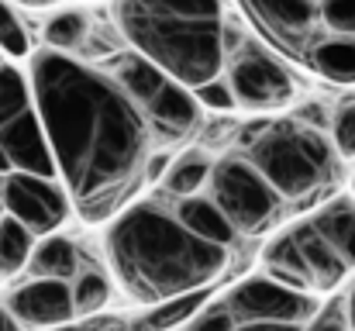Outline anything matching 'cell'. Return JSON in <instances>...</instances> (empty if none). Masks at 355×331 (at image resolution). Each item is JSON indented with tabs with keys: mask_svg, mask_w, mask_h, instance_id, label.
I'll list each match as a JSON object with an SVG mask.
<instances>
[{
	"mask_svg": "<svg viewBox=\"0 0 355 331\" xmlns=\"http://www.w3.org/2000/svg\"><path fill=\"white\" fill-rule=\"evenodd\" d=\"M31 97L76 211L114 218L148 166L152 128L141 110L114 76L55 49L31 59Z\"/></svg>",
	"mask_w": 355,
	"mask_h": 331,
	"instance_id": "6da1fadb",
	"label": "cell"
},
{
	"mask_svg": "<svg viewBox=\"0 0 355 331\" xmlns=\"http://www.w3.org/2000/svg\"><path fill=\"white\" fill-rule=\"evenodd\" d=\"M107 255L121 287L141 304L211 287L228 266V245L193 235L152 204H138L114 221Z\"/></svg>",
	"mask_w": 355,
	"mask_h": 331,
	"instance_id": "7a4b0ae2",
	"label": "cell"
},
{
	"mask_svg": "<svg viewBox=\"0 0 355 331\" xmlns=\"http://www.w3.org/2000/svg\"><path fill=\"white\" fill-rule=\"evenodd\" d=\"M128 45L183 87H200L225 69L221 0H118Z\"/></svg>",
	"mask_w": 355,
	"mask_h": 331,
	"instance_id": "3957f363",
	"label": "cell"
},
{
	"mask_svg": "<svg viewBox=\"0 0 355 331\" xmlns=\"http://www.w3.org/2000/svg\"><path fill=\"white\" fill-rule=\"evenodd\" d=\"M252 24L297 66L355 83V0H241Z\"/></svg>",
	"mask_w": 355,
	"mask_h": 331,
	"instance_id": "277c9868",
	"label": "cell"
},
{
	"mask_svg": "<svg viewBox=\"0 0 355 331\" xmlns=\"http://www.w3.org/2000/svg\"><path fill=\"white\" fill-rule=\"evenodd\" d=\"M248 162L272 183L283 201H304L335 180V152L328 138L304 121L262 128L248 148Z\"/></svg>",
	"mask_w": 355,
	"mask_h": 331,
	"instance_id": "5b68a950",
	"label": "cell"
},
{
	"mask_svg": "<svg viewBox=\"0 0 355 331\" xmlns=\"http://www.w3.org/2000/svg\"><path fill=\"white\" fill-rule=\"evenodd\" d=\"M111 76L124 87V94L135 101V108L141 110L148 128L155 135H162L166 142H180V138H187L197 128L200 104L190 94V87H183L180 80L162 73L145 56H138V52L118 56L114 66H111Z\"/></svg>",
	"mask_w": 355,
	"mask_h": 331,
	"instance_id": "8992f818",
	"label": "cell"
},
{
	"mask_svg": "<svg viewBox=\"0 0 355 331\" xmlns=\"http://www.w3.org/2000/svg\"><path fill=\"white\" fill-rule=\"evenodd\" d=\"M207 187L211 201L225 211L238 235H259L279 218L283 197L248 159H225L211 166Z\"/></svg>",
	"mask_w": 355,
	"mask_h": 331,
	"instance_id": "52a82bcc",
	"label": "cell"
},
{
	"mask_svg": "<svg viewBox=\"0 0 355 331\" xmlns=\"http://www.w3.org/2000/svg\"><path fill=\"white\" fill-rule=\"evenodd\" d=\"M232 328H252V325H307L318 311V300L311 290H297L290 283L266 276L245 280L232 287L221 300H214Z\"/></svg>",
	"mask_w": 355,
	"mask_h": 331,
	"instance_id": "ba28073f",
	"label": "cell"
},
{
	"mask_svg": "<svg viewBox=\"0 0 355 331\" xmlns=\"http://www.w3.org/2000/svg\"><path fill=\"white\" fill-rule=\"evenodd\" d=\"M225 56H232L228 83H232V94L241 108L276 110L293 101V76L262 42L241 38Z\"/></svg>",
	"mask_w": 355,
	"mask_h": 331,
	"instance_id": "9c48e42d",
	"label": "cell"
},
{
	"mask_svg": "<svg viewBox=\"0 0 355 331\" xmlns=\"http://www.w3.org/2000/svg\"><path fill=\"white\" fill-rule=\"evenodd\" d=\"M0 204L10 218H17L31 235H52L66 214H69V201L66 190L52 183V176H38V173H21L10 169L3 187H0Z\"/></svg>",
	"mask_w": 355,
	"mask_h": 331,
	"instance_id": "30bf717a",
	"label": "cell"
},
{
	"mask_svg": "<svg viewBox=\"0 0 355 331\" xmlns=\"http://www.w3.org/2000/svg\"><path fill=\"white\" fill-rule=\"evenodd\" d=\"M7 311L14 314L17 325H31V328L66 325V321L76 318L73 287H69V280L38 276V280L17 287V290L7 297Z\"/></svg>",
	"mask_w": 355,
	"mask_h": 331,
	"instance_id": "8fae6325",
	"label": "cell"
},
{
	"mask_svg": "<svg viewBox=\"0 0 355 331\" xmlns=\"http://www.w3.org/2000/svg\"><path fill=\"white\" fill-rule=\"evenodd\" d=\"M0 145H3V152H7L14 169L38 173V176H55V159H52L45 128H42L38 114L31 108L0 128Z\"/></svg>",
	"mask_w": 355,
	"mask_h": 331,
	"instance_id": "7c38bea8",
	"label": "cell"
},
{
	"mask_svg": "<svg viewBox=\"0 0 355 331\" xmlns=\"http://www.w3.org/2000/svg\"><path fill=\"white\" fill-rule=\"evenodd\" d=\"M290 238H293V245L300 248V255L307 262V273H311L314 290H335L349 276L352 266L324 241V235L314 228V221H304V224L290 228Z\"/></svg>",
	"mask_w": 355,
	"mask_h": 331,
	"instance_id": "4fadbf2b",
	"label": "cell"
},
{
	"mask_svg": "<svg viewBox=\"0 0 355 331\" xmlns=\"http://www.w3.org/2000/svg\"><path fill=\"white\" fill-rule=\"evenodd\" d=\"M176 218L183 221L193 235H200V238H207V241H218V245H232L235 241V228H232V221L225 218V211L211 201V197H183L180 201V211H176Z\"/></svg>",
	"mask_w": 355,
	"mask_h": 331,
	"instance_id": "5bb4252c",
	"label": "cell"
},
{
	"mask_svg": "<svg viewBox=\"0 0 355 331\" xmlns=\"http://www.w3.org/2000/svg\"><path fill=\"white\" fill-rule=\"evenodd\" d=\"M80 266V252L69 238L59 235H42V241L28 255V269L35 276H55V280H73Z\"/></svg>",
	"mask_w": 355,
	"mask_h": 331,
	"instance_id": "9a60e30c",
	"label": "cell"
},
{
	"mask_svg": "<svg viewBox=\"0 0 355 331\" xmlns=\"http://www.w3.org/2000/svg\"><path fill=\"white\" fill-rule=\"evenodd\" d=\"M266 273L279 283H290L297 290H311L314 294V283H311V273H307V262L300 255V248L293 245L290 231L279 235L269 248H266Z\"/></svg>",
	"mask_w": 355,
	"mask_h": 331,
	"instance_id": "2e32d148",
	"label": "cell"
},
{
	"mask_svg": "<svg viewBox=\"0 0 355 331\" xmlns=\"http://www.w3.org/2000/svg\"><path fill=\"white\" fill-rule=\"evenodd\" d=\"M314 228L324 235V241L349 266H355V207L352 204H331V207H324L314 218Z\"/></svg>",
	"mask_w": 355,
	"mask_h": 331,
	"instance_id": "e0dca14e",
	"label": "cell"
},
{
	"mask_svg": "<svg viewBox=\"0 0 355 331\" xmlns=\"http://www.w3.org/2000/svg\"><path fill=\"white\" fill-rule=\"evenodd\" d=\"M35 248V235L17 218L0 214V276H10L28 266V255Z\"/></svg>",
	"mask_w": 355,
	"mask_h": 331,
	"instance_id": "ac0fdd59",
	"label": "cell"
},
{
	"mask_svg": "<svg viewBox=\"0 0 355 331\" xmlns=\"http://www.w3.org/2000/svg\"><path fill=\"white\" fill-rule=\"evenodd\" d=\"M207 287H200V290H187V294H176V297H166V300H159L155 304V311L145 318V325L148 328H180V325H187L204 304H207Z\"/></svg>",
	"mask_w": 355,
	"mask_h": 331,
	"instance_id": "d6986e66",
	"label": "cell"
},
{
	"mask_svg": "<svg viewBox=\"0 0 355 331\" xmlns=\"http://www.w3.org/2000/svg\"><path fill=\"white\" fill-rule=\"evenodd\" d=\"M207 176H211L207 155L204 152H183L166 173V190L176 194V197H187V194H197L207 183Z\"/></svg>",
	"mask_w": 355,
	"mask_h": 331,
	"instance_id": "ffe728a7",
	"label": "cell"
},
{
	"mask_svg": "<svg viewBox=\"0 0 355 331\" xmlns=\"http://www.w3.org/2000/svg\"><path fill=\"white\" fill-rule=\"evenodd\" d=\"M87 35H90V28H87V17L80 10H59L45 24V45L55 49V52H76V49H83Z\"/></svg>",
	"mask_w": 355,
	"mask_h": 331,
	"instance_id": "44dd1931",
	"label": "cell"
},
{
	"mask_svg": "<svg viewBox=\"0 0 355 331\" xmlns=\"http://www.w3.org/2000/svg\"><path fill=\"white\" fill-rule=\"evenodd\" d=\"M31 108V90L14 66H0V128Z\"/></svg>",
	"mask_w": 355,
	"mask_h": 331,
	"instance_id": "7402d4cb",
	"label": "cell"
},
{
	"mask_svg": "<svg viewBox=\"0 0 355 331\" xmlns=\"http://www.w3.org/2000/svg\"><path fill=\"white\" fill-rule=\"evenodd\" d=\"M111 297V287L101 273H83L73 287V304H76V314H90V311H101Z\"/></svg>",
	"mask_w": 355,
	"mask_h": 331,
	"instance_id": "603a6c76",
	"label": "cell"
},
{
	"mask_svg": "<svg viewBox=\"0 0 355 331\" xmlns=\"http://www.w3.org/2000/svg\"><path fill=\"white\" fill-rule=\"evenodd\" d=\"M31 42H28V28L24 21L14 14V7L7 0H0V52L7 56H28Z\"/></svg>",
	"mask_w": 355,
	"mask_h": 331,
	"instance_id": "cb8c5ba5",
	"label": "cell"
},
{
	"mask_svg": "<svg viewBox=\"0 0 355 331\" xmlns=\"http://www.w3.org/2000/svg\"><path fill=\"white\" fill-rule=\"evenodd\" d=\"M193 97H197V104H204V108H214V110H232V108H238L235 94H232V83H228V80H221V76H214V80H207V83L193 87Z\"/></svg>",
	"mask_w": 355,
	"mask_h": 331,
	"instance_id": "d4e9b609",
	"label": "cell"
},
{
	"mask_svg": "<svg viewBox=\"0 0 355 331\" xmlns=\"http://www.w3.org/2000/svg\"><path fill=\"white\" fill-rule=\"evenodd\" d=\"M331 138H335V148L342 155H355V104H345V108L335 114V124H331Z\"/></svg>",
	"mask_w": 355,
	"mask_h": 331,
	"instance_id": "484cf974",
	"label": "cell"
},
{
	"mask_svg": "<svg viewBox=\"0 0 355 331\" xmlns=\"http://www.w3.org/2000/svg\"><path fill=\"white\" fill-rule=\"evenodd\" d=\"M17 328V321H14V314L7 311V304H0V331H10Z\"/></svg>",
	"mask_w": 355,
	"mask_h": 331,
	"instance_id": "4316f807",
	"label": "cell"
},
{
	"mask_svg": "<svg viewBox=\"0 0 355 331\" xmlns=\"http://www.w3.org/2000/svg\"><path fill=\"white\" fill-rule=\"evenodd\" d=\"M345 325L355 328V287H352V294H349V300H345Z\"/></svg>",
	"mask_w": 355,
	"mask_h": 331,
	"instance_id": "83f0119b",
	"label": "cell"
},
{
	"mask_svg": "<svg viewBox=\"0 0 355 331\" xmlns=\"http://www.w3.org/2000/svg\"><path fill=\"white\" fill-rule=\"evenodd\" d=\"M14 166H10V159H7V152H3V145H0V176H7Z\"/></svg>",
	"mask_w": 355,
	"mask_h": 331,
	"instance_id": "f1b7e54d",
	"label": "cell"
},
{
	"mask_svg": "<svg viewBox=\"0 0 355 331\" xmlns=\"http://www.w3.org/2000/svg\"><path fill=\"white\" fill-rule=\"evenodd\" d=\"M17 3H24V7H52L55 0H17Z\"/></svg>",
	"mask_w": 355,
	"mask_h": 331,
	"instance_id": "f546056e",
	"label": "cell"
},
{
	"mask_svg": "<svg viewBox=\"0 0 355 331\" xmlns=\"http://www.w3.org/2000/svg\"><path fill=\"white\" fill-rule=\"evenodd\" d=\"M352 190H355V176H352Z\"/></svg>",
	"mask_w": 355,
	"mask_h": 331,
	"instance_id": "4dcf8cb0",
	"label": "cell"
},
{
	"mask_svg": "<svg viewBox=\"0 0 355 331\" xmlns=\"http://www.w3.org/2000/svg\"><path fill=\"white\" fill-rule=\"evenodd\" d=\"M0 211H3V204H0Z\"/></svg>",
	"mask_w": 355,
	"mask_h": 331,
	"instance_id": "1f68e13d",
	"label": "cell"
}]
</instances>
